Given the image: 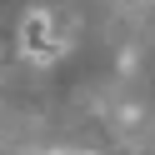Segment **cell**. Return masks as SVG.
Instances as JSON below:
<instances>
[{
  "label": "cell",
  "mask_w": 155,
  "mask_h": 155,
  "mask_svg": "<svg viewBox=\"0 0 155 155\" xmlns=\"http://www.w3.org/2000/svg\"><path fill=\"white\" fill-rule=\"evenodd\" d=\"M20 50L30 55V60H40V65L60 60V40L50 35V15H45V10H30L20 20Z\"/></svg>",
  "instance_id": "6da1fadb"
},
{
  "label": "cell",
  "mask_w": 155,
  "mask_h": 155,
  "mask_svg": "<svg viewBox=\"0 0 155 155\" xmlns=\"http://www.w3.org/2000/svg\"><path fill=\"white\" fill-rule=\"evenodd\" d=\"M55 155H70V150H55ZM85 155H90V150H85Z\"/></svg>",
  "instance_id": "7a4b0ae2"
}]
</instances>
